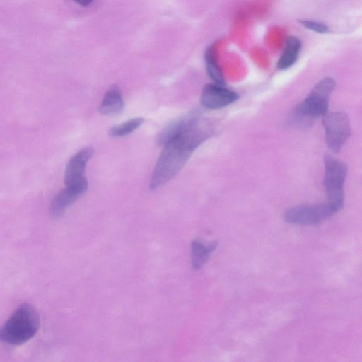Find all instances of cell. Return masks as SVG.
<instances>
[{
    "label": "cell",
    "mask_w": 362,
    "mask_h": 362,
    "mask_svg": "<svg viewBox=\"0 0 362 362\" xmlns=\"http://www.w3.org/2000/svg\"><path fill=\"white\" fill-rule=\"evenodd\" d=\"M206 71L216 84L224 86L225 80L221 69L217 62L216 50L214 46L209 47L204 54Z\"/></svg>",
    "instance_id": "cell-14"
},
{
    "label": "cell",
    "mask_w": 362,
    "mask_h": 362,
    "mask_svg": "<svg viewBox=\"0 0 362 362\" xmlns=\"http://www.w3.org/2000/svg\"><path fill=\"white\" fill-rule=\"evenodd\" d=\"M197 112L173 121L164 127L157 136V143L163 146L169 141L183 132L198 116Z\"/></svg>",
    "instance_id": "cell-10"
},
{
    "label": "cell",
    "mask_w": 362,
    "mask_h": 362,
    "mask_svg": "<svg viewBox=\"0 0 362 362\" xmlns=\"http://www.w3.org/2000/svg\"><path fill=\"white\" fill-rule=\"evenodd\" d=\"M79 5L82 6H87L92 2L93 0H74Z\"/></svg>",
    "instance_id": "cell-17"
},
{
    "label": "cell",
    "mask_w": 362,
    "mask_h": 362,
    "mask_svg": "<svg viewBox=\"0 0 362 362\" xmlns=\"http://www.w3.org/2000/svg\"><path fill=\"white\" fill-rule=\"evenodd\" d=\"M93 155V150L89 147L81 149L68 161L64 172V183L69 185L84 177L83 174L86 164Z\"/></svg>",
    "instance_id": "cell-9"
},
{
    "label": "cell",
    "mask_w": 362,
    "mask_h": 362,
    "mask_svg": "<svg viewBox=\"0 0 362 362\" xmlns=\"http://www.w3.org/2000/svg\"><path fill=\"white\" fill-rule=\"evenodd\" d=\"M124 107V102L119 88L117 86H112L105 93L99 111L104 115H115L120 113Z\"/></svg>",
    "instance_id": "cell-11"
},
{
    "label": "cell",
    "mask_w": 362,
    "mask_h": 362,
    "mask_svg": "<svg viewBox=\"0 0 362 362\" xmlns=\"http://www.w3.org/2000/svg\"><path fill=\"white\" fill-rule=\"evenodd\" d=\"M335 210L328 204H303L288 209L284 217L286 222L296 225H316L331 217Z\"/></svg>",
    "instance_id": "cell-6"
},
{
    "label": "cell",
    "mask_w": 362,
    "mask_h": 362,
    "mask_svg": "<svg viewBox=\"0 0 362 362\" xmlns=\"http://www.w3.org/2000/svg\"><path fill=\"white\" fill-rule=\"evenodd\" d=\"M300 23L304 28L319 33H325L329 32V28L321 22L311 20H300Z\"/></svg>",
    "instance_id": "cell-16"
},
{
    "label": "cell",
    "mask_w": 362,
    "mask_h": 362,
    "mask_svg": "<svg viewBox=\"0 0 362 362\" xmlns=\"http://www.w3.org/2000/svg\"><path fill=\"white\" fill-rule=\"evenodd\" d=\"M301 46V42L298 37H288L282 54L277 62L278 68L285 70L292 66L298 57Z\"/></svg>",
    "instance_id": "cell-12"
},
{
    "label": "cell",
    "mask_w": 362,
    "mask_h": 362,
    "mask_svg": "<svg viewBox=\"0 0 362 362\" xmlns=\"http://www.w3.org/2000/svg\"><path fill=\"white\" fill-rule=\"evenodd\" d=\"M335 81L326 77L319 81L306 98L293 111L291 122L301 127H307L317 118L327 113L329 100L335 88Z\"/></svg>",
    "instance_id": "cell-2"
},
{
    "label": "cell",
    "mask_w": 362,
    "mask_h": 362,
    "mask_svg": "<svg viewBox=\"0 0 362 362\" xmlns=\"http://www.w3.org/2000/svg\"><path fill=\"white\" fill-rule=\"evenodd\" d=\"M144 122L141 117H136L113 126L108 133L112 137H123L137 129Z\"/></svg>",
    "instance_id": "cell-15"
},
{
    "label": "cell",
    "mask_w": 362,
    "mask_h": 362,
    "mask_svg": "<svg viewBox=\"0 0 362 362\" xmlns=\"http://www.w3.org/2000/svg\"><path fill=\"white\" fill-rule=\"evenodd\" d=\"M88 189V181L85 177L73 184L66 185L53 198L49 207L50 215L54 218L61 217L67 208L81 197Z\"/></svg>",
    "instance_id": "cell-7"
},
{
    "label": "cell",
    "mask_w": 362,
    "mask_h": 362,
    "mask_svg": "<svg viewBox=\"0 0 362 362\" xmlns=\"http://www.w3.org/2000/svg\"><path fill=\"white\" fill-rule=\"evenodd\" d=\"M40 325L39 315L28 303L21 305L0 327V341L20 345L33 338Z\"/></svg>",
    "instance_id": "cell-3"
},
{
    "label": "cell",
    "mask_w": 362,
    "mask_h": 362,
    "mask_svg": "<svg viewBox=\"0 0 362 362\" xmlns=\"http://www.w3.org/2000/svg\"><path fill=\"white\" fill-rule=\"evenodd\" d=\"M238 98L235 92L218 84L206 85L201 93L200 102L203 107L210 110L223 108Z\"/></svg>",
    "instance_id": "cell-8"
},
{
    "label": "cell",
    "mask_w": 362,
    "mask_h": 362,
    "mask_svg": "<svg viewBox=\"0 0 362 362\" xmlns=\"http://www.w3.org/2000/svg\"><path fill=\"white\" fill-rule=\"evenodd\" d=\"M323 125L328 148L333 152H339L351 134L347 114L343 111L327 112L323 116Z\"/></svg>",
    "instance_id": "cell-5"
},
{
    "label": "cell",
    "mask_w": 362,
    "mask_h": 362,
    "mask_svg": "<svg viewBox=\"0 0 362 362\" xmlns=\"http://www.w3.org/2000/svg\"><path fill=\"white\" fill-rule=\"evenodd\" d=\"M211 133L209 126L199 115L183 132L166 143L153 170L149 188L157 189L173 178Z\"/></svg>",
    "instance_id": "cell-1"
},
{
    "label": "cell",
    "mask_w": 362,
    "mask_h": 362,
    "mask_svg": "<svg viewBox=\"0 0 362 362\" xmlns=\"http://www.w3.org/2000/svg\"><path fill=\"white\" fill-rule=\"evenodd\" d=\"M346 174L347 168L344 163L330 156L325 157L324 185L327 203L336 212L344 205V185Z\"/></svg>",
    "instance_id": "cell-4"
},
{
    "label": "cell",
    "mask_w": 362,
    "mask_h": 362,
    "mask_svg": "<svg viewBox=\"0 0 362 362\" xmlns=\"http://www.w3.org/2000/svg\"><path fill=\"white\" fill-rule=\"evenodd\" d=\"M216 241L204 244L198 240H193L192 247V263L194 269H199L207 262L211 252L217 247Z\"/></svg>",
    "instance_id": "cell-13"
}]
</instances>
